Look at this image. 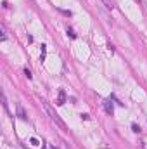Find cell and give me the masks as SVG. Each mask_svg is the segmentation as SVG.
I'll use <instances>...</instances> for the list:
<instances>
[{"label":"cell","mask_w":147,"mask_h":149,"mask_svg":"<svg viewBox=\"0 0 147 149\" xmlns=\"http://www.w3.org/2000/svg\"><path fill=\"white\" fill-rule=\"evenodd\" d=\"M42 104H43V108H45V111H47V114L50 116V120H52V123H55V127H59L62 132H68V127H66V123L61 120V116L57 114V113L54 111V108L49 104V102H45V101H42Z\"/></svg>","instance_id":"6da1fadb"},{"label":"cell","mask_w":147,"mask_h":149,"mask_svg":"<svg viewBox=\"0 0 147 149\" xmlns=\"http://www.w3.org/2000/svg\"><path fill=\"white\" fill-rule=\"evenodd\" d=\"M102 106H104L106 113L112 116V113H114V108H112V104H111V101H109V99H104V101H102Z\"/></svg>","instance_id":"7a4b0ae2"},{"label":"cell","mask_w":147,"mask_h":149,"mask_svg":"<svg viewBox=\"0 0 147 149\" xmlns=\"http://www.w3.org/2000/svg\"><path fill=\"white\" fill-rule=\"evenodd\" d=\"M16 109H17V116H19V120H26V113H24V109H23L21 104H16Z\"/></svg>","instance_id":"3957f363"},{"label":"cell","mask_w":147,"mask_h":149,"mask_svg":"<svg viewBox=\"0 0 147 149\" xmlns=\"http://www.w3.org/2000/svg\"><path fill=\"white\" fill-rule=\"evenodd\" d=\"M66 102V92L64 90H59V97H57V104L59 106H62Z\"/></svg>","instance_id":"277c9868"},{"label":"cell","mask_w":147,"mask_h":149,"mask_svg":"<svg viewBox=\"0 0 147 149\" xmlns=\"http://www.w3.org/2000/svg\"><path fill=\"white\" fill-rule=\"evenodd\" d=\"M101 2L106 5V9H109V10H112V9H114V2H112V0H101Z\"/></svg>","instance_id":"5b68a950"},{"label":"cell","mask_w":147,"mask_h":149,"mask_svg":"<svg viewBox=\"0 0 147 149\" xmlns=\"http://www.w3.org/2000/svg\"><path fill=\"white\" fill-rule=\"evenodd\" d=\"M2 104H3V109L9 113V106H7V97H5V94H2ZM10 114V113H9Z\"/></svg>","instance_id":"8992f818"},{"label":"cell","mask_w":147,"mask_h":149,"mask_svg":"<svg viewBox=\"0 0 147 149\" xmlns=\"http://www.w3.org/2000/svg\"><path fill=\"white\" fill-rule=\"evenodd\" d=\"M132 128H133V132H137V134H139V132H140V127H137V125H135V123H133V125H132Z\"/></svg>","instance_id":"52a82bcc"},{"label":"cell","mask_w":147,"mask_h":149,"mask_svg":"<svg viewBox=\"0 0 147 149\" xmlns=\"http://www.w3.org/2000/svg\"><path fill=\"white\" fill-rule=\"evenodd\" d=\"M24 74H26V76H28V78H30V80H31V78H33V74L30 73V71H28V70H26V71H24Z\"/></svg>","instance_id":"ba28073f"}]
</instances>
